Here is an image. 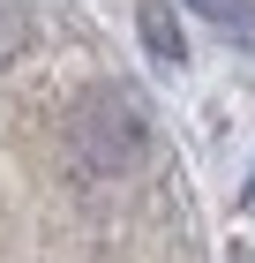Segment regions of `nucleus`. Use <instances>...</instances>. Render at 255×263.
<instances>
[{
  "label": "nucleus",
  "instance_id": "obj_1",
  "mask_svg": "<svg viewBox=\"0 0 255 263\" xmlns=\"http://www.w3.org/2000/svg\"><path fill=\"white\" fill-rule=\"evenodd\" d=\"M143 151H150V113L128 83H98L90 98L68 113V158H75L83 181H120L135 173Z\"/></svg>",
  "mask_w": 255,
  "mask_h": 263
},
{
  "label": "nucleus",
  "instance_id": "obj_2",
  "mask_svg": "<svg viewBox=\"0 0 255 263\" xmlns=\"http://www.w3.org/2000/svg\"><path fill=\"white\" fill-rule=\"evenodd\" d=\"M30 45V0H0V68Z\"/></svg>",
  "mask_w": 255,
  "mask_h": 263
},
{
  "label": "nucleus",
  "instance_id": "obj_3",
  "mask_svg": "<svg viewBox=\"0 0 255 263\" xmlns=\"http://www.w3.org/2000/svg\"><path fill=\"white\" fill-rule=\"evenodd\" d=\"M143 38H150V53H158V61H180V30H173V15H165L158 0L143 8Z\"/></svg>",
  "mask_w": 255,
  "mask_h": 263
},
{
  "label": "nucleus",
  "instance_id": "obj_4",
  "mask_svg": "<svg viewBox=\"0 0 255 263\" xmlns=\"http://www.w3.org/2000/svg\"><path fill=\"white\" fill-rule=\"evenodd\" d=\"M210 23H225V30H248V0H195Z\"/></svg>",
  "mask_w": 255,
  "mask_h": 263
},
{
  "label": "nucleus",
  "instance_id": "obj_5",
  "mask_svg": "<svg viewBox=\"0 0 255 263\" xmlns=\"http://www.w3.org/2000/svg\"><path fill=\"white\" fill-rule=\"evenodd\" d=\"M248 203H255V173H248Z\"/></svg>",
  "mask_w": 255,
  "mask_h": 263
}]
</instances>
